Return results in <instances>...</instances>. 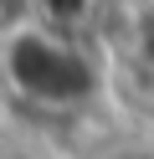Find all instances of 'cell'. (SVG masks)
Wrapping results in <instances>:
<instances>
[{"label": "cell", "mask_w": 154, "mask_h": 159, "mask_svg": "<svg viewBox=\"0 0 154 159\" xmlns=\"http://www.w3.org/2000/svg\"><path fill=\"white\" fill-rule=\"evenodd\" d=\"M5 72L16 82V93H26L31 103H62L67 108L92 87L87 62L41 21H31L26 31H16L5 41Z\"/></svg>", "instance_id": "1"}, {"label": "cell", "mask_w": 154, "mask_h": 159, "mask_svg": "<svg viewBox=\"0 0 154 159\" xmlns=\"http://www.w3.org/2000/svg\"><path fill=\"white\" fill-rule=\"evenodd\" d=\"M123 41H128V57H133V67L154 72V0H149V5H133V11H128Z\"/></svg>", "instance_id": "2"}, {"label": "cell", "mask_w": 154, "mask_h": 159, "mask_svg": "<svg viewBox=\"0 0 154 159\" xmlns=\"http://www.w3.org/2000/svg\"><path fill=\"white\" fill-rule=\"evenodd\" d=\"M118 159H133V154H118ZM139 159H144V154H139Z\"/></svg>", "instance_id": "3"}]
</instances>
